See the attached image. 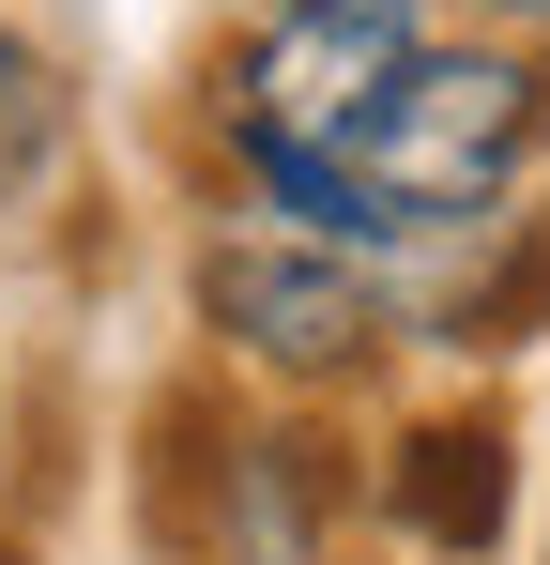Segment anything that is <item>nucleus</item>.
Instances as JSON below:
<instances>
[{"mask_svg": "<svg viewBox=\"0 0 550 565\" xmlns=\"http://www.w3.org/2000/svg\"><path fill=\"white\" fill-rule=\"evenodd\" d=\"M337 153H352V184L398 214V245H429L458 214H505V199L536 184V153H550V46H489V31L413 46Z\"/></svg>", "mask_w": 550, "mask_h": 565, "instance_id": "f257e3e1", "label": "nucleus"}, {"mask_svg": "<svg viewBox=\"0 0 550 565\" xmlns=\"http://www.w3.org/2000/svg\"><path fill=\"white\" fill-rule=\"evenodd\" d=\"M199 321H214V352H230V367L321 397V382H352V367L398 352V276L352 260V245L230 230V245H199Z\"/></svg>", "mask_w": 550, "mask_h": 565, "instance_id": "f03ea898", "label": "nucleus"}, {"mask_svg": "<svg viewBox=\"0 0 550 565\" xmlns=\"http://www.w3.org/2000/svg\"><path fill=\"white\" fill-rule=\"evenodd\" d=\"M413 46H429V0H275V15H245V62L214 77L230 153H337Z\"/></svg>", "mask_w": 550, "mask_h": 565, "instance_id": "7ed1b4c3", "label": "nucleus"}, {"mask_svg": "<svg viewBox=\"0 0 550 565\" xmlns=\"http://www.w3.org/2000/svg\"><path fill=\"white\" fill-rule=\"evenodd\" d=\"M169 489H199V565H321V520H337V473L306 428H230L199 444V413H169Z\"/></svg>", "mask_w": 550, "mask_h": 565, "instance_id": "20e7f679", "label": "nucleus"}, {"mask_svg": "<svg viewBox=\"0 0 550 565\" xmlns=\"http://www.w3.org/2000/svg\"><path fill=\"white\" fill-rule=\"evenodd\" d=\"M505 504H520V444H505V413H429V428H398V459H382V520H398L429 565H489Z\"/></svg>", "mask_w": 550, "mask_h": 565, "instance_id": "39448f33", "label": "nucleus"}, {"mask_svg": "<svg viewBox=\"0 0 550 565\" xmlns=\"http://www.w3.org/2000/svg\"><path fill=\"white\" fill-rule=\"evenodd\" d=\"M62 122H77V107H62V62H46L31 31H0V214L62 169Z\"/></svg>", "mask_w": 550, "mask_h": 565, "instance_id": "423d86ee", "label": "nucleus"}, {"mask_svg": "<svg viewBox=\"0 0 550 565\" xmlns=\"http://www.w3.org/2000/svg\"><path fill=\"white\" fill-rule=\"evenodd\" d=\"M458 15H474L489 46H550V0H458Z\"/></svg>", "mask_w": 550, "mask_h": 565, "instance_id": "0eeeda50", "label": "nucleus"}, {"mask_svg": "<svg viewBox=\"0 0 550 565\" xmlns=\"http://www.w3.org/2000/svg\"><path fill=\"white\" fill-rule=\"evenodd\" d=\"M214 15H275V0H214Z\"/></svg>", "mask_w": 550, "mask_h": 565, "instance_id": "6e6552de", "label": "nucleus"}, {"mask_svg": "<svg viewBox=\"0 0 550 565\" xmlns=\"http://www.w3.org/2000/svg\"><path fill=\"white\" fill-rule=\"evenodd\" d=\"M0 565H15V551H0Z\"/></svg>", "mask_w": 550, "mask_h": 565, "instance_id": "1a4fd4ad", "label": "nucleus"}]
</instances>
